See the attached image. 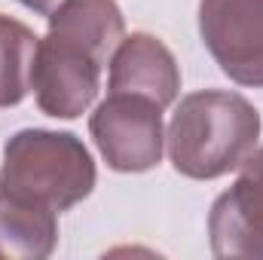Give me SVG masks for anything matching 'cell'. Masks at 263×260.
<instances>
[{
  "instance_id": "cell-1",
  "label": "cell",
  "mask_w": 263,
  "mask_h": 260,
  "mask_svg": "<svg viewBox=\"0 0 263 260\" xmlns=\"http://www.w3.org/2000/svg\"><path fill=\"white\" fill-rule=\"evenodd\" d=\"M260 138V114L239 92L205 89L187 95L168 123V159L193 181H214L236 172Z\"/></svg>"
},
{
  "instance_id": "cell-2",
  "label": "cell",
  "mask_w": 263,
  "mask_h": 260,
  "mask_svg": "<svg viewBox=\"0 0 263 260\" xmlns=\"http://www.w3.org/2000/svg\"><path fill=\"white\" fill-rule=\"evenodd\" d=\"M0 190L52 208H73L95 190V162L86 144L70 132L25 129L3 150Z\"/></svg>"
},
{
  "instance_id": "cell-3",
  "label": "cell",
  "mask_w": 263,
  "mask_h": 260,
  "mask_svg": "<svg viewBox=\"0 0 263 260\" xmlns=\"http://www.w3.org/2000/svg\"><path fill=\"white\" fill-rule=\"evenodd\" d=\"M89 132L114 172L141 175L156 169L162 159V107L144 95L110 92L95 107Z\"/></svg>"
},
{
  "instance_id": "cell-4",
  "label": "cell",
  "mask_w": 263,
  "mask_h": 260,
  "mask_svg": "<svg viewBox=\"0 0 263 260\" xmlns=\"http://www.w3.org/2000/svg\"><path fill=\"white\" fill-rule=\"evenodd\" d=\"M101 62L80 43L46 31L37 40L31 89L37 107L55 120H77L86 114L101 89Z\"/></svg>"
},
{
  "instance_id": "cell-5",
  "label": "cell",
  "mask_w": 263,
  "mask_h": 260,
  "mask_svg": "<svg viewBox=\"0 0 263 260\" xmlns=\"http://www.w3.org/2000/svg\"><path fill=\"white\" fill-rule=\"evenodd\" d=\"M199 34L233 83L263 89V0H199Z\"/></svg>"
},
{
  "instance_id": "cell-6",
  "label": "cell",
  "mask_w": 263,
  "mask_h": 260,
  "mask_svg": "<svg viewBox=\"0 0 263 260\" xmlns=\"http://www.w3.org/2000/svg\"><path fill=\"white\" fill-rule=\"evenodd\" d=\"M242 175L217 196L208 214L214 257L263 260V147L242 165Z\"/></svg>"
},
{
  "instance_id": "cell-7",
  "label": "cell",
  "mask_w": 263,
  "mask_h": 260,
  "mask_svg": "<svg viewBox=\"0 0 263 260\" xmlns=\"http://www.w3.org/2000/svg\"><path fill=\"white\" fill-rule=\"evenodd\" d=\"M110 92H132L168 107L181 92V70L168 46L150 34L123 37L110 59Z\"/></svg>"
},
{
  "instance_id": "cell-8",
  "label": "cell",
  "mask_w": 263,
  "mask_h": 260,
  "mask_svg": "<svg viewBox=\"0 0 263 260\" xmlns=\"http://www.w3.org/2000/svg\"><path fill=\"white\" fill-rule=\"evenodd\" d=\"M49 31L80 43L101 65H110L120 40L126 37V22L117 0H65L49 15Z\"/></svg>"
},
{
  "instance_id": "cell-9",
  "label": "cell",
  "mask_w": 263,
  "mask_h": 260,
  "mask_svg": "<svg viewBox=\"0 0 263 260\" xmlns=\"http://www.w3.org/2000/svg\"><path fill=\"white\" fill-rule=\"evenodd\" d=\"M55 211L0 190V260H43L55 251Z\"/></svg>"
},
{
  "instance_id": "cell-10",
  "label": "cell",
  "mask_w": 263,
  "mask_h": 260,
  "mask_svg": "<svg viewBox=\"0 0 263 260\" xmlns=\"http://www.w3.org/2000/svg\"><path fill=\"white\" fill-rule=\"evenodd\" d=\"M37 37L28 25L0 15V107H15L31 89Z\"/></svg>"
},
{
  "instance_id": "cell-11",
  "label": "cell",
  "mask_w": 263,
  "mask_h": 260,
  "mask_svg": "<svg viewBox=\"0 0 263 260\" xmlns=\"http://www.w3.org/2000/svg\"><path fill=\"white\" fill-rule=\"evenodd\" d=\"M18 3H22V6H28V9H34L37 15H46V18H49V15H52L65 0H18Z\"/></svg>"
}]
</instances>
